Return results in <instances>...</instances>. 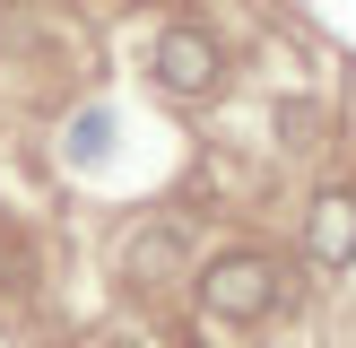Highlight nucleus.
Here are the masks:
<instances>
[{"label":"nucleus","instance_id":"nucleus-1","mask_svg":"<svg viewBox=\"0 0 356 348\" xmlns=\"http://www.w3.org/2000/svg\"><path fill=\"white\" fill-rule=\"evenodd\" d=\"M200 313H218V322H261V313H278V261L270 253H218L200 270Z\"/></svg>","mask_w":356,"mask_h":348},{"label":"nucleus","instance_id":"nucleus-2","mask_svg":"<svg viewBox=\"0 0 356 348\" xmlns=\"http://www.w3.org/2000/svg\"><path fill=\"white\" fill-rule=\"evenodd\" d=\"M218 79H226V61H218V44H209L200 26H165L156 35V87H165V96L200 104V96H218Z\"/></svg>","mask_w":356,"mask_h":348},{"label":"nucleus","instance_id":"nucleus-3","mask_svg":"<svg viewBox=\"0 0 356 348\" xmlns=\"http://www.w3.org/2000/svg\"><path fill=\"white\" fill-rule=\"evenodd\" d=\"M305 253L322 261V270H348V261H356V191H313V209H305Z\"/></svg>","mask_w":356,"mask_h":348},{"label":"nucleus","instance_id":"nucleus-4","mask_svg":"<svg viewBox=\"0 0 356 348\" xmlns=\"http://www.w3.org/2000/svg\"><path fill=\"white\" fill-rule=\"evenodd\" d=\"M165 270H183V235H174V226H148V235L131 244V278H139V287H156Z\"/></svg>","mask_w":356,"mask_h":348},{"label":"nucleus","instance_id":"nucleus-5","mask_svg":"<svg viewBox=\"0 0 356 348\" xmlns=\"http://www.w3.org/2000/svg\"><path fill=\"white\" fill-rule=\"evenodd\" d=\"M174 348H200V340H174Z\"/></svg>","mask_w":356,"mask_h":348},{"label":"nucleus","instance_id":"nucleus-6","mask_svg":"<svg viewBox=\"0 0 356 348\" xmlns=\"http://www.w3.org/2000/svg\"><path fill=\"white\" fill-rule=\"evenodd\" d=\"M122 348H131V340H122Z\"/></svg>","mask_w":356,"mask_h":348}]
</instances>
